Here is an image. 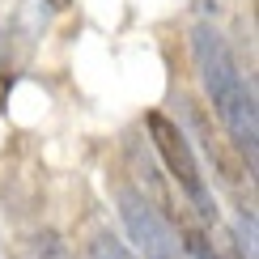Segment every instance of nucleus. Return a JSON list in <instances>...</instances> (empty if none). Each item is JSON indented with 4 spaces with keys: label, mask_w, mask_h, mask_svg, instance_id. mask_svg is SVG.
Wrapping results in <instances>:
<instances>
[{
    "label": "nucleus",
    "mask_w": 259,
    "mask_h": 259,
    "mask_svg": "<svg viewBox=\"0 0 259 259\" xmlns=\"http://www.w3.org/2000/svg\"><path fill=\"white\" fill-rule=\"evenodd\" d=\"M191 51H196V68L204 85L212 94L221 123L230 127L234 145L246 153V166H255V140H259V115H255V90L251 81L238 72L230 47L221 42V34L212 26H196L191 30Z\"/></svg>",
    "instance_id": "f257e3e1"
},
{
    "label": "nucleus",
    "mask_w": 259,
    "mask_h": 259,
    "mask_svg": "<svg viewBox=\"0 0 259 259\" xmlns=\"http://www.w3.org/2000/svg\"><path fill=\"white\" fill-rule=\"evenodd\" d=\"M145 123H149V140H153L157 157L166 161L170 179H175L179 191L191 200V208H196L200 217H217V204H212V191H208V183H204V170H200L196 153H191L187 132H183L170 115H161V111H149Z\"/></svg>",
    "instance_id": "f03ea898"
},
{
    "label": "nucleus",
    "mask_w": 259,
    "mask_h": 259,
    "mask_svg": "<svg viewBox=\"0 0 259 259\" xmlns=\"http://www.w3.org/2000/svg\"><path fill=\"white\" fill-rule=\"evenodd\" d=\"M119 212H123L127 234L145 246V259H175V255H179L175 234L166 230V221L157 217L153 204H145L136 191H123V196H119Z\"/></svg>",
    "instance_id": "7ed1b4c3"
},
{
    "label": "nucleus",
    "mask_w": 259,
    "mask_h": 259,
    "mask_svg": "<svg viewBox=\"0 0 259 259\" xmlns=\"http://www.w3.org/2000/svg\"><path fill=\"white\" fill-rule=\"evenodd\" d=\"M94 259H136L132 251H127V246L115 238V234H98V238H94V251H90Z\"/></svg>",
    "instance_id": "20e7f679"
}]
</instances>
